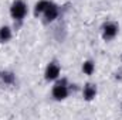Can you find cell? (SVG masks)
Wrapping results in <instances>:
<instances>
[{
	"instance_id": "6da1fadb",
	"label": "cell",
	"mask_w": 122,
	"mask_h": 120,
	"mask_svg": "<svg viewBox=\"0 0 122 120\" xmlns=\"http://www.w3.org/2000/svg\"><path fill=\"white\" fill-rule=\"evenodd\" d=\"M29 13V7L23 0H14L10 6V16L14 21H23Z\"/></svg>"
},
{
	"instance_id": "7a4b0ae2",
	"label": "cell",
	"mask_w": 122,
	"mask_h": 120,
	"mask_svg": "<svg viewBox=\"0 0 122 120\" xmlns=\"http://www.w3.org/2000/svg\"><path fill=\"white\" fill-rule=\"evenodd\" d=\"M53 97L56 100H64L68 97L70 95V85H68V81L65 78H62L61 81H57L56 85L53 86Z\"/></svg>"
},
{
	"instance_id": "3957f363",
	"label": "cell",
	"mask_w": 122,
	"mask_h": 120,
	"mask_svg": "<svg viewBox=\"0 0 122 120\" xmlns=\"http://www.w3.org/2000/svg\"><path fill=\"white\" fill-rule=\"evenodd\" d=\"M60 74H61L60 65L56 61H53V62H50L47 65V68L44 71V79L47 82H54V81H57L60 78Z\"/></svg>"
},
{
	"instance_id": "277c9868",
	"label": "cell",
	"mask_w": 122,
	"mask_h": 120,
	"mask_svg": "<svg viewBox=\"0 0 122 120\" xmlns=\"http://www.w3.org/2000/svg\"><path fill=\"white\" fill-rule=\"evenodd\" d=\"M118 30H119V27H118L117 23H112V21L105 23V24L102 26V38H104L105 41L114 40V38L117 37V34H118Z\"/></svg>"
},
{
	"instance_id": "5b68a950",
	"label": "cell",
	"mask_w": 122,
	"mask_h": 120,
	"mask_svg": "<svg viewBox=\"0 0 122 120\" xmlns=\"http://www.w3.org/2000/svg\"><path fill=\"white\" fill-rule=\"evenodd\" d=\"M58 14H60L58 6L54 4V3H50L48 7L46 9V11L43 13V16H44V23H51V21H54V20L58 17Z\"/></svg>"
},
{
	"instance_id": "8992f818",
	"label": "cell",
	"mask_w": 122,
	"mask_h": 120,
	"mask_svg": "<svg viewBox=\"0 0 122 120\" xmlns=\"http://www.w3.org/2000/svg\"><path fill=\"white\" fill-rule=\"evenodd\" d=\"M82 96L88 102H91L92 99H95V96H97V85H94V83H85V86L82 89Z\"/></svg>"
},
{
	"instance_id": "52a82bcc",
	"label": "cell",
	"mask_w": 122,
	"mask_h": 120,
	"mask_svg": "<svg viewBox=\"0 0 122 120\" xmlns=\"http://www.w3.org/2000/svg\"><path fill=\"white\" fill-rule=\"evenodd\" d=\"M50 3H51V1H48V0H38V1L36 3V6H34V16H36V17L41 16V14L46 11V9L48 7Z\"/></svg>"
},
{
	"instance_id": "ba28073f",
	"label": "cell",
	"mask_w": 122,
	"mask_h": 120,
	"mask_svg": "<svg viewBox=\"0 0 122 120\" xmlns=\"http://www.w3.org/2000/svg\"><path fill=\"white\" fill-rule=\"evenodd\" d=\"M13 37L11 28L9 26H1L0 27V42H9Z\"/></svg>"
},
{
	"instance_id": "9c48e42d",
	"label": "cell",
	"mask_w": 122,
	"mask_h": 120,
	"mask_svg": "<svg viewBox=\"0 0 122 120\" xmlns=\"http://www.w3.org/2000/svg\"><path fill=\"white\" fill-rule=\"evenodd\" d=\"M0 78H1V81H3L4 83H7V85L14 83V79H16L14 74H13V72H9V71H3V72H0Z\"/></svg>"
},
{
	"instance_id": "30bf717a",
	"label": "cell",
	"mask_w": 122,
	"mask_h": 120,
	"mask_svg": "<svg viewBox=\"0 0 122 120\" xmlns=\"http://www.w3.org/2000/svg\"><path fill=\"white\" fill-rule=\"evenodd\" d=\"M94 71H95V64H94V61H91V60L84 61V64H82V72H84L85 75H92Z\"/></svg>"
}]
</instances>
